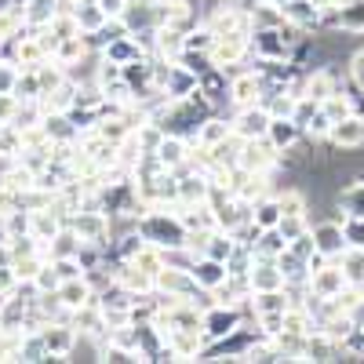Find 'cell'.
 <instances>
[{
    "mask_svg": "<svg viewBox=\"0 0 364 364\" xmlns=\"http://www.w3.org/2000/svg\"><path fill=\"white\" fill-rule=\"evenodd\" d=\"M142 233H146V240H157V245H168V248L186 245V226L175 223V219H164V215H154L142 226Z\"/></svg>",
    "mask_w": 364,
    "mask_h": 364,
    "instance_id": "6da1fadb",
    "label": "cell"
},
{
    "mask_svg": "<svg viewBox=\"0 0 364 364\" xmlns=\"http://www.w3.org/2000/svg\"><path fill=\"white\" fill-rule=\"evenodd\" d=\"M350 77H353L357 91L364 95V51H357V55H353V63H350Z\"/></svg>",
    "mask_w": 364,
    "mask_h": 364,
    "instance_id": "d4e9b609",
    "label": "cell"
},
{
    "mask_svg": "<svg viewBox=\"0 0 364 364\" xmlns=\"http://www.w3.org/2000/svg\"><path fill=\"white\" fill-rule=\"evenodd\" d=\"M200 87H204V95L215 102V99H223L219 91H223V80H219V73H204V80H200Z\"/></svg>",
    "mask_w": 364,
    "mask_h": 364,
    "instance_id": "cb8c5ba5",
    "label": "cell"
},
{
    "mask_svg": "<svg viewBox=\"0 0 364 364\" xmlns=\"http://www.w3.org/2000/svg\"><path fill=\"white\" fill-rule=\"evenodd\" d=\"M277 230H281V237H284L288 245H291L295 237H302V233H306V219H302V215H284Z\"/></svg>",
    "mask_w": 364,
    "mask_h": 364,
    "instance_id": "603a6c76",
    "label": "cell"
},
{
    "mask_svg": "<svg viewBox=\"0 0 364 364\" xmlns=\"http://www.w3.org/2000/svg\"><path fill=\"white\" fill-rule=\"evenodd\" d=\"M259 91H262V80L255 73H245V77H237L233 87H230V99L245 109V106H255L259 102Z\"/></svg>",
    "mask_w": 364,
    "mask_h": 364,
    "instance_id": "7c38bea8",
    "label": "cell"
},
{
    "mask_svg": "<svg viewBox=\"0 0 364 364\" xmlns=\"http://www.w3.org/2000/svg\"><path fill=\"white\" fill-rule=\"evenodd\" d=\"M233 248H237V245H233L230 237H223V233H211L208 245H204V252H208L211 259H219V262H226V259L233 255Z\"/></svg>",
    "mask_w": 364,
    "mask_h": 364,
    "instance_id": "44dd1931",
    "label": "cell"
},
{
    "mask_svg": "<svg viewBox=\"0 0 364 364\" xmlns=\"http://www.w3.org/2000/svg\"><path fill=\"white\" fill-rule=\"evenodd\" d=\"M226 135H230V128L223 124V120H204V124L197 128V139H200V146H208V149L219 146Z\"/></svg>",
    "mask_w": 364,
    "mask_h": 364,
    "instance_id": "d6986e66",
    "label": "cell"
},
{
    "mask_svg": "<svg viewBox=\"0 0 364 364\" xmlns=\"http://www.w3.org/2000/svg\"><path fill=\"white\" fill-rule=\"evenodd\" d=\"M339 29H346V33H364V4L360 0H353L350 8H339V15L331 18Z\"/></svg>",
    "mask_w": 364,
    "mask_h": 364,
    "instance_id": "9a60e30c",
    "label": "cell"
},
{
    "mask_svg": "<svg viewBox=\"0 0 364 364\" xmlns=\"http://www.w3.org/2000/svg\"><path fill=\"white\" fill-rule=\"evenodd\" d=\"M350 317H353V324H357V328H360V331H364V295H360V299H357V306H353V310H350Z\"/></svg>",
    "mask_w": 364,
    "mask_h": 364,
    "instance_id": "4316f807",
    "label": "cell"
},
{
    "mask_svg": "<svg viewBox=\"0 0 364 364\" xmlns=\"http://www.w3.org/2000/svg\"><path fill=\"white\" fill-rule=\"evenodd\" d=\"M331 91H336V77H331L328 70H317V73H310L306 77V84H302V95H310V99H317V102H324Z\"/></svg>",
    "mask_w": 364,
    "mask_h": 364,
    "instance_id": "4fadbf2b",
    "label": "cell"
},
{
    "mask_svg": "<svg viewBox=\"0 0 364 364\" xmlns=\"http://www.w3.org/2000/svg\"><path fill=\"white\" fill-rule=\"evenodd\" d=\"M321 113L331 120V124H339L343 117H350V99H346V95H339V91H331V95L321 102Z\"/></svg>",
    "mask_w": 364,
    "mask_h": 364,
    "instance_id": "ac0fdd59",
    "label": "cell"
},
{
    "mask_svg": "<svg viewBox=\"0 0 364 364\" xmlns=\"http://www.w3.org/2000/svg\"><path fill=\"white\" fill-rule=\"evenodd\" d=\"M343 273L350 284H364V248L360 245H346L343 252Z\"/></svg>",
    "mask_w": 364,
    "mask_h": 364,
    "instance_id": "5bb4252c",
    "label": "cell"
},
{
    "mask_svg": "<svg viewBox=\"0 0 364 364\" xmlns=\"http://www.w3.org/2000/svg\"><path fill=\"white\" fill-rule=\"evenodd\" d=\"M284 8V22L299 26V29H314L321 22V11L310 4V0H291V4H281Z\"/></svg>",
    "mask_w": 364,
    "mask_h": 364,
    "instance_id": "8fae6325",
    "label": "cell"
},
{
    "mask_svg": "<svg viewBox=\"0 0 364 364\" xmlns=\"http://www.w3.org/2000/svg\"><path fill=\"white\" fill-rule=\"evenodd\" d=\"M182 157H186V146H182V139H161V146H157V161L164 164V168H175V164H182Z\"/></svg>",
    "mask_w": 364,
    "mask_h": 364,
    "instance_id": "e0dca14e",
    "label": "cell"
},
{
    "mask_svg": "<svg viewBox=\"0 0 364 364\" xmlns=\"http://www.w3.org/2000/svg\"><path fill=\"white\" fill-rule=\"evenodd\" d=\"M277 200H281V211H284V215H306V193L288 190V193H281Z\"/></svg>",
    "mask_w": 364,
    "mask_h": 364,
    "instance_id": "7402d4cb",
    "label": "cell"
},
{
    "mask_svg": "<svg viewBox=\"0 0 364 364\" xmlns=\"http://www.w3.org/2000/svg\"><path fill=\"white\" fill-rule=\"evenodd\" d=\"M339 204H346L350 215H360V219H364V182H360V178L339 193Z\"/></svg>",
    "mask_w": 364,
    "mask_h": 364,
    "instance_id": "ffe728a7",
    "label": "cell"
},
{
    "mask_svg": "<svg viewBox=\"0 0 364 364\" xmlns=\"http://www.w3.org/2000/svg\"><path fill=\"white\" fill-rule=\"evenodd\" d=\"M281 219H284V211H281L277 197H262L255 204V211H252V226H259V230H277Z\"/></svg>",
    "mask_w": 364,
    "mask_h": 364,
    "instance_id": "30bf717a",
    "label": "cell"
},
{
    "mask_svg": "<svg viewBox=\"0 0 364 364\" xmlns=\"http://www.w3.org/2000/svg\"><path fill=\"white\" fill-rule=\"evenodd\" d=\"M346 284V273L343 266H324V269H310V288L314 299H336Z\"/></svg>",
    "mask_w": 364,
    "mask_h": 364,
    "instance_id": "3957f363",
    "label": "cell"
},
{
    "mask_svg": "<svg viewBox=\"0 0 364 364\" xmlns=\"http://www.w3.org/2000/svg\"><path fill=\"white\" fill-rule=\"evenodd\" d=\"M269 120L273 117H269L266 106H245L240 117H237V124H233V135H240V139H266Z\"/></svg>",
    "mask_w": 364,
    "mask_h": 364,
    "instance_id": "7a4b0ae2",
    "label": "cell"
},
{
    "mask_svg": "<svg viewBox=\"0 0 364 364\" xmlns=\"http://www.w3.org/2000/svg\"><path fill=\"white\" fill-rule=\"evenodd\" d=\"M314 245H317V255L336 259V255L346 252V233H343L339 223H321V226L314 230Z\"/></svg>",
    "mask_w": 364,
    "mask_h": 364,
    "instance_id": "277c9868",
    "label": "cell"
},
{
    "mask_svg": "<svg viewBox=\"0 0 364 364\" xmlns=\"http://www.w3.org/2000/svg\"><path fill=\"white\" fill-rule=\"evenodd\" d=\"M299 132H302V128H299V120H291V117H273L266 139L273 142V149H291L295 139H299Z\"/></svg>",
    "mask_w": 364,
    "mask_h": 364,
    "instance_id": "9c48e42d",
    "label": "cell"
},
{
    "mask_svg": "<svg viewBox=\"0 0 364 364\" xmlns=\"http://www.w3.org/2000/svg\"><path fill=\"white\" fill-rule=\"evenodd\" d=\"M124 4H128V0H99V8L106 15H120V11H124Z\"/></svg>",
    "mask_w": 364,
    "mask_h": 364,
    "instance_id": "484cf974",
    "label": "cell"
},
{
    "mask_svg": "<svg viewBox=\"0 0 364 364\" xmlns=\"http://www.w3.org/2000/svg\"><path fill=\"white\" fill-rule=\"evenodd\" d=\"M248 281H252V291H273V288L284 284V273H281L277 259H266L262 266L248 269Z\"/></svg>",
    "mask_w": 364,
    "mask_h": 364,
    "instance_id": "52a82bcc",
    "label": "cell"
},
{
    "mask_svg": "<svg viewBox=\"0 0 364 364\" xmlns=\"http://www.w3.org/2000/svg\"><path fill=\"white\" fill-rule=\"evenodd\" d=\"M288 310V299L281 288H273V291H255V317L262 314H284Z\"/></svg>",
    "mask_w": 364,
    "mask_h": 364,
    "instance_id": "2e32d148",
    "label": "cell"
},
{
    "mask_svg": "<svg viewBox=\"0 0 364 364\" xmlns=\"http://www.w3.org/2000/svg\"><path fill=\"white\" fill-rule=\"evenodd\" d=\"M331 142L343 149H360L364 146V117H343L339 124H331Z\"/></svg>",
    "mask_w": 364,
    "mask_h": 364,
    "instance_id": "5b68a950",
    "label": "cell"
},
{
    "mask_svg": "<svg viewBox=\"0 0 364 364\" xmlns=\"http://www.w3.org/2000/svg\"><path fill=\"white\" fill-rule=\"evenodd\" d=\"M204 328H208V336L211 339H226V336H233V331L240 328V317H237V310L230 306H219V310H211L208 317H204Z\"/></svg>",
    "mask_w": 364,
    "mask_h": 364,
    "instance_id": "ba28073f",
    "label": "cell"
},
{
    "mask_svg": "<svg viewBox=\"0 0 364 364\" xmlns=\"http://www.w3.org/2000/svg\"><path fill=\"white\" fill-rule=\"evenodd\" d=\"M190 273H193V281H197L200 288H211V291L223 288V284L230 281V266H226V262H219V259H211V255H208V259H200Z\"/></svg>",
    "mask_w": 364,
    "mask_h": 364,
    "instance_id": "8992f818",
    "label": "cell"
}]
</instances>
